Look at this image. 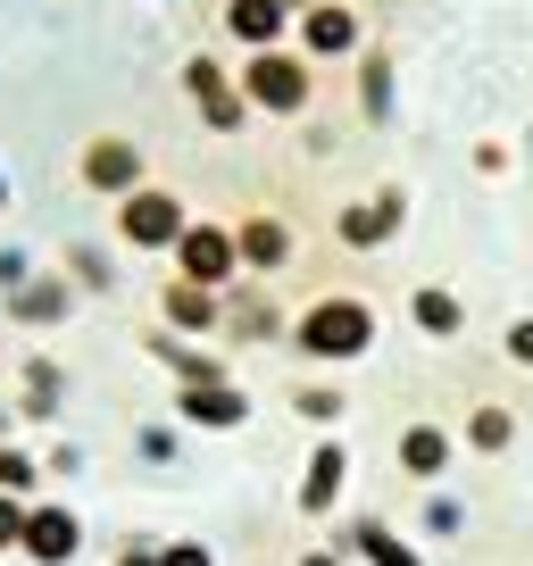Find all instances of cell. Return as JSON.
<instances>
[{
  "label": "cell",
  "mask_w": 533,
  "mask_h": 566,
  "mask_svg": "<svg viewBox=\"0 0 533 566\" xmlns=\"http://www.w3.org/2000/svg\"><path fill=\"white\" fill-rule=\"evenodd\" d=\"M342 492H351V450L325 433V442L309 450V475H301V516H334Z\"/></svg>",
  "instance_id": "9"
},
{
  "label": "cell",
  "mask_w": 533,
  "mask_h": 566,
  "mask_svg": "<svg viewBox=\"0 0 533 566\" xmlns=\"http://www.w3.org/2000/svg\"><path fill=\"white\" fill-rule=\"evenodd\" d=\"M167 334H184V342H200V334H217V325H226V292H200V283H167Z\"/></svg>",
  "instance_id": "11"
},
{
  "label": "cell",
  "mask_w": 533,
  "mask_h": 566,
  "mask_svg": "<svg viewBox=\"0 0 533 566\" xmlns=\"http://www.w3.org/2000/svg\"><path fill=\"white\" fill-rule=\"evenodd\" d=\"M18 283H34V259H25V250H0V292H18Z\"/></svg>",
  "instance_id": "29"
},
{
  "label": "cell",
  "mask_w": 533,
  "mask_h": 566,
  "mask_svg": "<svg viewBox=\"0 0 533 566\" xmlns=\"http://www.w3.org/2000/svg\"><path fill=\"white\" fill-rule=\"evenodd\" d=\"M226 334H233V342H275V334H284V308L266 301V292H242V283H233V301H226Z\"/></svg>",
  "instance_id": "16"
},
{
  "label": "cell",
  "mask_w": 533,
  "mask_h": 566,
  "mask_svg": "<svg viewBox=\"0 0 533 566\" xmlns=\"http://www.w3.org/2000/svg\"><path fill=\"white\" fill-rule=\"evenodd\" d=\"M400 217H409V200L375 192V200H358V209H342V242H351V250H384L391 233H400Z\"/></svg>",
  "instance_id": "12"
},
{
  "label": "cell",
  "mask_w": 533,
  "mask_h": 566,
  "mask_svg": "<svg viewBox=\"0 0 533 566\" xmlns=\"http://www.w3.org/2000/svg\"><path fill=\"white\" fill-rule=\"evenodd\" d=\"M176 417L200 424V433H233V424H250V391L233 384H176Z\"/></svg>",
  "instance_id": "6"
},
{
  "label": "cell",
  "mask_w": 533,
  "mask_h": 566,
  "mask_svg": "<svg viewBox=\"0 0 533 566\" xmlns=\"http://www.w3.org/2000/svg\"><path fill=\"white\" fill-rule=\"evenodd\" d=\"M159 566H217L209 542H159Z\"/></svg>",
  "instance_id": "28"
},
{
  "label": "cell",
  "mask_w": 533,
  "mask_h": 566,
  "mask_svg": "<svg viewBox=\"0 0 533 566\" xmlns=\"http://www.w3.org/2000/svg\"><path fill=\"white\" fill-rule=\"evenodd\" d=\"M292 408H301L309 424H342V408H351V400H342V384H301V391H292Z\"/></svg>",
  "instance_id": "23"
},
{
  "label": "cell",
  "mask_w": 533,
  "mask_h": 566,
  "mask_svg": "<svg viewBox=\"0 0 533 566\" xmlns=\"http://www.w3.org/2000/svg\"><path fill=\"white\" fill-rule=\"evenodd\" d=\"M342 558H358V566H426V549H417L409 533H391L384 516H351V525H342Z\"/></svg>",
  "instance_id": "8"
},
{
  "label": "cell",
  "mask_w": 533,
  "mask_h": 566,
  "mask_svg": "<svg viewBox=\"0 0 533 566\" xmlns=\"http://www.w3.org/2000/svg\"><path fill=\"white\" fill-rule=\"evenodd\" d=\"M0 209H9V184H0Z\"/></svg>",
  "instance_id": "33"
},
{
  "label": "cell",
  "mask_w": 533,
  "mask_h": 566,
  "mask_svg": "<svg viewBox=\"0 0 533 566\" xmlns=\"http://www.w3.org/2000/svg\"><path fill=\"white\" fill-rule=\"evenodd\" d=\"M400 475H417V483H442L450 475V459H459V433L450 424H433V417H417V424H400Z\"/></svg>",
  "instance_id": "7"
},
{
  "label": "cell",
  "mask_w": 533,
  "mask_h": 566,
  "mask_svg": "<svg viewBox=\"0 0 533 566\" xmlns=\"http://www.w3.org/2000/svg\"><path fill=\"white\" fill-rule=\"evenodd\" d=\"M117 566H159V542H125V549H117Z\"/></svg>",
  "instance_id": "31"
},
{
  "label": "cell",
  "mask_w": 533,
  "mask_h": 566,
  "mask_svg": "<svg viewBox=\"0 0 533 566\" xmlns=\"http://www.w3.org/2000/svg\"><path fill=\"white\" fill-rule=\"evenodd\" d=\"M242 101H250V108H275V117H292V108L309 101V67H301V59H284V51H250Z\"/></svg>",
  "instance_id": "4"
},
{
  "label": "cell",
  "mask_w": 533,
  "mask_h": 566,
  "mask_svg": "<svg viewBox=\"0 0 533 566\" xmlns=\"http://www.w3.org/2000/svg\"><path fill=\"white\" fill-rule=\"evenodd\" d=\"M292 350L317 358V367H351V358L375 350V308L358 292H325V301H309L292 317Z\"/></svg>",
  "instance_id": "1"
},
{
  "label": "cell",
  "mask_w": 533,
  "mask_h": 566,
  "mask_svg": "<svg viewBox=\"0 0 533 566\" xmlns=\"http://www.w3.org/2000/svg\"><path fill=\"white\" fill-rule=\"evenodd\" d=\"M84 184H92V192H108V200L143 192V150H134V142H117V134H101V142L84 150Z\"/></svg>",
  "instance_id": "10"
},
{
  "label": "cell",
  "mask_w": 533,
  "mask_h": 566,
  "mask_svg": "<svg viewBox=\"0 0 533 566\" xmlns=\"http://www.w3.org/2000/svg\"><path fill=\"white\" fill-rule=\"evenodd\" d=\"M301 566H351V558H342V549H309Z\"/></svg>",
  "instance_id": "32"
},
{
  "label": "cell",
  "mask_w": 533,
  "mask_h": 566,
  "mask_svg": "<svg viewBox=\"0 0 533 566\" xmlns=\"http://www.w3.org/2000/svg\"><path fill=\"white\" fill-rule=\"evenodd\" d=\"M134 450H143L150 467H167V459H176V424H143V433H134Z\"/></svg>",
  "instance_id": "26"
},
{
  "label": "cell",
  "mask_w": 533,
  "mask_h": 566,
  "mask_svg": "<svg viewBox=\"0 0 533 566\" xmlns=\"http://www.w3.org/2000/svg\"><path fill=\"white\" fill-rule=\"evenodd\" d=\"M67 301H75L67 275H34V283L9 292V317H18V325H59V317H67Z\"/></svg>",
  "instance_id": "15"
},
{
  "label": "cell",
  "mask_w": 533,
  "mask_h": 566,
  "mask_svg": "<svg viewBox=\"0 0 533 566\" xmlns=\"http://www.w3.org/2000/svg\"><path fill=\"white\" fill-rule=\"evenodd\" d=\"M18 549L34 566H75V549H84V516L59 509V500H34V509H25V542Z\"/></svg>",
  "instance_id": "5"
},
{
  "label": "cell",
  "mask_w": 533,
  "mask_h": 566,
  "mask_svg": "<svg viewBox=\"0 0 533 566\" xmlns=\"http://www.w3.org/2000/svg\"><path fill=\"white\" fill-rule=\"evenodd\" d=\"M184 226H192V217H184L176 192H150V184H143V192L117 200V242H125V250H176Z\"/></svg>",
  "instance_id": "3"
},
{
  "label": "cell",
  "mask_w": 533,
  "mask_h": 566,
  "mask_svg": "<svg viewBox=\"0 0 533 566\" xmlns=\"http://www.w3.org/2000/svg\"><path fill=\"white\" fill-rule=\"evenodd\" d=\"M0 433H9V417H0Z\"/></svg>",
  "instance_id": "34"
},
{
  "label": "cell",
  "mask_w": 533,
  "mask_h": 566,
  "mask_svg": "<svg viewBox=\"0 0 533 566\" xmlns=\"http://www.w3.org/2000/svg\"><path fill=\"white\" fill-rule=\"evenodd\" d=\"M67 275H75V292H108V283H117V266H108V250H67Z\"/></svg>",
  "instance_id": "24"
},
{
  "label": "cell",
  "mask_w": 533,
  "mask_h": 566,
  "mask_svg": "<svg viewBox=\"0 0 533 566\" xmlns=\"http://www.w3.org/2000/svg\"><path fill=\"white\" fill-rule=\"evenodd\" d=\"M176 275L200 283V292H233L242 283V250H233L226 226H184L176 233Z\"/></svg>",
  "instance_id": "2"
},
{
  "label": "cell",
  "mask_w": 533,
  "mask_h": 566,
  "mask_svg": "<svg viewBox=\"0 0 533 566\" xmlns=\"http://www.w3.org/2000/svg\"><path fill=\"white\" fill-rule=\"evenodd\" d=\"M184 84H192V101L209 108V125H217V134H233V125H242V92L226 84V67H209V59H192V67H184Z\"/></svg>",
  "instance_id": "14"
},
{
  "label": "cell",
  "mask_w": 533,
  "mask_h": 566,
  "mask_svg": "<svg viewBox=\"0 0 533 566\" xmlns=\"http://www.w3.org/2000/svg\"><path fill=\"white\" fill-rule=\"evenodd\" d=\"M233 250H242L250 275H275V266L292 259V226L284 217H250V226H233Z\"/></svg>",
  "instance_id": "13"
},
{
  "label": "cell",
  "mask_w": 533,
  "mask_h": 566,
  "mask_svg": "<svg viewBox=\"0 0 533 566\" xmlns=\"http://www.w3.org/2000/svg\"><path fill=\"white\" fill-rule=\"evenodd\" d=\"M409 317H417V334H433V342L467 334V301H459V292H442V283H426V292H417Z\"/></svg>",
  "instance_id": "18"
},
{
  "label": "cell",
  "mask_w": 533,
  "mask_h": 566,
  "mask_svg": "<svg viewBox=\"0 0 533 566\" xmlns=\"http://www.w3.org/2000/svg\"><path fill=\"white\" fill-rule=\"evenodd\" d=\"M25 509H34V500H9V492H0V549L25 542Z\"/></svg>",
  "instance_id": "27"
},
{
  "label": "cell",
  "mask_w": 533,
  "mask_h": 566,
  "mask_svg": "<svg viewBox=\"0 0 533 566\" xmlns=\"http://www.w3.org/2000/svg\"><path fill=\"white\" fill-rule=\"evenodd\" d=\"M0 492H9V500H34L42 492V459H34V450H9V442H0Z\"/></svg>",
  "instance_id": "22"
},
{
  "label": "cell",
  "mask_w": 533,
  "mask_h": 566,
  "mask_svg": "<svg viewBox=\"0 0 533 566\" xmlns=\"http://www.w3.org/2000/svg\"><path fill=\"white\" fill-rule=\"evenodd\" d=\"M417 525L433 533V542H450V533H467V500H450V492H433L426 500V516H417Z\"/></svg>",
  "instance_id": "25"
},
{
  "label": "cell",
  "mask_w": 533,
  "mask_h": 566,
  "mask_svg": "<svg viewBox=\"0 0 533 566\" xmlns=\"http://www.w3.org/2000/svg\"><path fill=\"white\" fill-rule=\"evenodd\" d=\"M500 350H509L516 367H533V317H516V325H509V342H500Z\"/></svg>",
  "instance_id": "30"
},
{
  "label": "cell",
  "mask_w": 533,
  "mask_h": 566,
  "mask_svg": "<svg viewBox=\"0 0 533 566\" xmlns=\"http://www.w3.org/2000/svg\"><path fill=\"white\" fill-rule=\"evenodd\" d=\"M516 442V417L500 400H483V408H467V450H483V459H500V450Z\"/></svg>",
  "instance_id": "20"
},
{
  "label": "cell",
  "mask_w": 533,
  "mask_h": 566,
  "mask_svg": "<svg viewBox=\"0 0 533 566\" xmlns=\"http://www.w3.org/2000/svg\"><path fill=\"white\" fill-rule=\"evenodd\" d=\"M226 25L250 42V51H275V34H284V0H233Z\"/></svg>",
  "instance_id": "19"
},
{
  "label": "cell",
  "mask_w": 533,
  "mask_h": 566,
  "mask_svg": "<svg viewBox=\"0 0 533 566\" xmlns=\"http://www.w3.org/2000/svg\"><path fill=\"white\" fill-rule=\"evenodd\" d=\"M18 408L34 424H51L59 408H67V367H59V358H25V391H18Z\"/></svg>",
  "instance_id": "17"
},
{
  "label": "cell",
  "mask_w": 533,
  "mask_h": 566,
  "mask_svg": "<svg viewBox=\"0 0 533 566\" xmlns=\"http://www.w3.org/2000/svg\"><path fill=\"white\" fill-rule=\"evenodd\" d=\"M358 42V18L342 9V0H325V9H309V51H325V59H342Z\"/></svg>",
  "instance_id": "21"
}]
</instances>
